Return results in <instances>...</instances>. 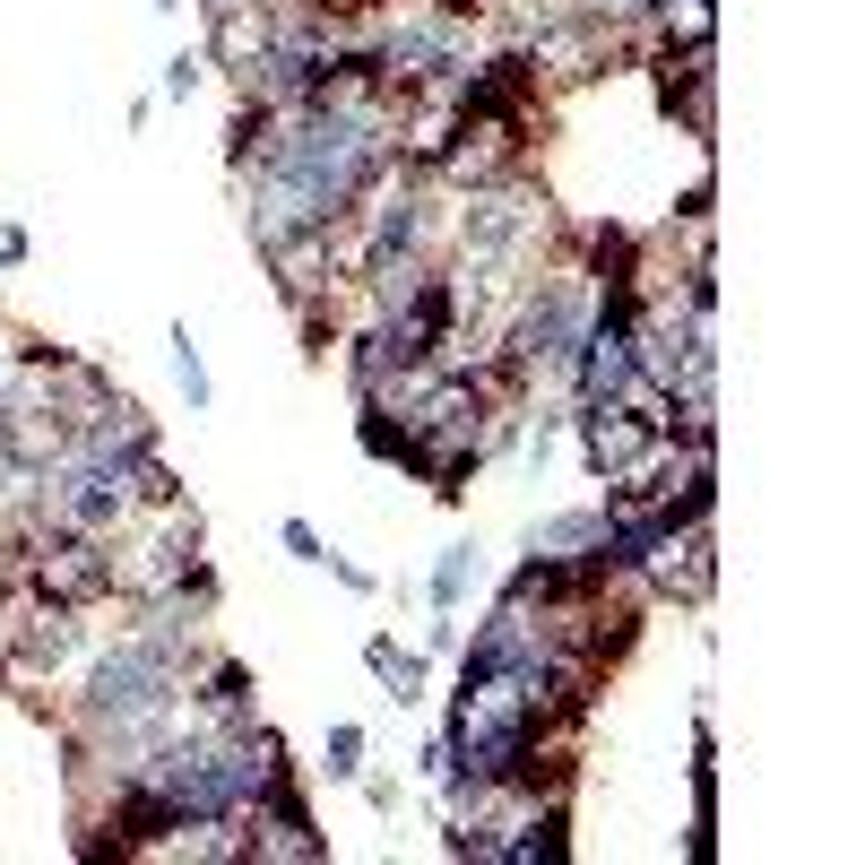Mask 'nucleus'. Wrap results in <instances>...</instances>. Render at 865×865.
<instances>
[{
	"label": "nucleus",
	"mask_w": 865,
	"mask_h": 865,
	"mask_svg": "<svg viewBox=\"0 0 865 865\" xmlns=\"http://www.w3.org/2000/svg\"><path fill=\"white\" fill-rule=\"evenodd\" d=\"M364 666L389 684V701H416V693H424V658H407L389 632H372V640H364Z\"/></svg>",
	"instance_id": "nucleus-1"
},
{
	"label": "nucleus",
	"mask_w": 865,
	"mask_h": 865,
	"mask_svg": "<svg viewBox=\"0 0 865 865\" xmlns=\"http://www.w3.org/2000/svg\"><path fill=\"white\" fill-rule=\"evenodd\" d=\"M468 580H477V545H450V554H442V572H433V606L450 615V606L468 598Z\"/></svg>",
	"instance_id": "nucleus-2"
},
{
	"label": "nucleus",
	"mask_w": 865,
	"mask_h": 865,
	"mask_svg": "<svg viewBox=\"0 0 865 865\" xmlns=\"http://www.w3.org/2000/svg\"><path fill=\"white\" fill-rule=\"evenodd\" d=\"M173 372H182V389H191V407H208V364H200V347H191V329H173Z\"/></svg>",
	"instance_id": "nucleus-3"
},
{
	"label": "nucleus",
	"mask_w": 865,
	"mask_h": 865,
	"mask_svg": "<svg viewBox=\"0 0 865 865\" xmlns=\"http://www.w3.org/2000/svg\"><path fill=\"white\" fill-rule=\"evenodd\" d=\"M364 770V728H329V779H356Z\"/></svg>",
	"instance_id": "nucleus-4"
},
{
	"label": "nucleus",
	"mask_w": 865,
	"mask_h": 865,
	"mask_svg": "<svg viewBox=\"0 0 865 865\" xmlns=\"http://www.w3.org/2000/svg\"><path fill=\"white\" fill-rule=\"evenodd\" d=\"M286 554H295V563H329V545H321L312 519H286Z\"/></svg>",
	"instance_id": "nucleus-5"
},
{
	"label": "nucleus",
	"mask_w": 865,
	"mask_h": 865,
	"mask_svg": "<svg viewBox=\"0 0 865 865\" xmlns=\"http://www.w3.org/2000/svg\"><path fill=\"white\" fill-rule=\"evenodd\" d=\"M191 87H200V61H191V52H182V61H173V70H165V96H173V105H182V96H191Z\"/></svg>",
	"instance_id": "nucleus-6"
},
{
	"label": "nucleus",
	"mask_w": 865,
	"mask_h": 865,
	"mask_svg": "<svg viewBox=\"0 0 865 865\" xmlns=\"http://www.w3.org/2000/svg\"><path fill=\"white\" fill-rule=\"evenodd\" d=\"M9 260H26V235H17V226H0V268H9Z\"/></svg>",
	"instance_id": "nucleus-7"
},
{
	"label": "nucleus",
	"mask_w": 865,
	"mask_h": 865,
	"mask_svg": "<svg viewBox=\"0 0 865 865\" xmlns=\"http://www.w3.org/2000/svg\"><path fill=\"white\" fill-rule=\"evenodd\" d=\"M156 9H173V0H156Z\"/></svg>",
	"instance_id": "nucleus-8"
}]
</instances>
